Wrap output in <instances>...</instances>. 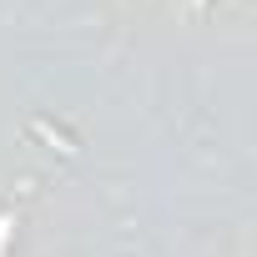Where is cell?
<instances>
[{"mask_svg":"<svg viewBox=\"0 0 257 257\" xmlns=\"http://www.w3.org/2000/svg\"><path fill=\"white\" fill-rule=\"evenodd\" d=\"M6 227H11V222H0V242H6Z\"/></svg>","mask_w":257,"mask_h":257,"instance_id":"6da1fadb","label":"cell"}]
</instances>
